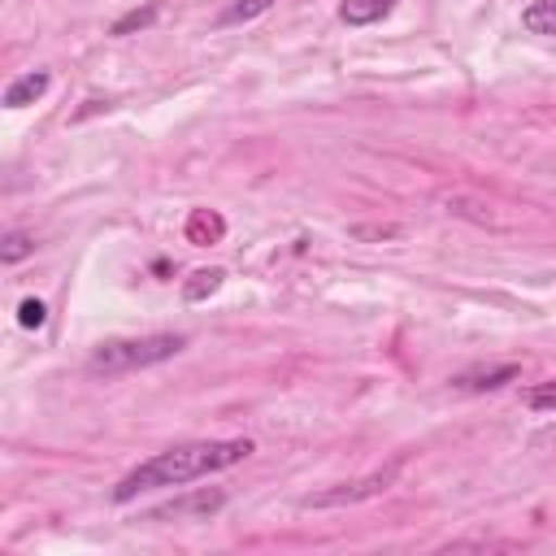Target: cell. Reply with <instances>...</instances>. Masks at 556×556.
<instances>
[{"label":"cell","instance_id":"cell-1","mask_svg":"<svg viewBox=\"0 0 556 556\" xmlns=\"http://www.w3.org/2000/svg\"><path fill=\"white\" fill-rule=\"evenodd\" d=\"M256 447L252 439H195V443H174L148 460H139L130 473L117 478L113 486V504H130L143 491H161V486H187L195 478H208L217 469H230L239 460H248Z\"/></svg>","mask_w":556,"mask_h":556},{"label":"cell","instance_id":"cell-2","mask_svg":"<svg viewBox=\"0 0 556 556\" xmlns=\"http://www.w3.org/2000/svg\"><path fill=\"white\" fill-rule=\"evenodd\" d=\"M187 348L182 334H139V339H109L87 356V374L96 378H122L148 365H161Z\"/></svg>","mask_w":556,"mask_h":556},{"label":"cell","instance_id":"cell-3","mask_svg":"<svg viewBox=\"0 0 556 556\" xmlns=\"http://www.w3.org/2000/svg\"><path fill=\"white\" fill-rule=\"evenodd\" d=\"M395 478H400V460H395V465H387V469H378V473H369V478H361V482H343V486L317 491V495H308V500H304V508H339V504H361V500L382 495V491H387Z\"/></svg>","mask_w":556,"mask_h":556},{"label":"cell","instance_id":"cell-4","mask_svg":"<svg viewBox=\"0 0 556 556\" xmlns=\"http://www.w3.org/2000/svg\"><path fill=\"white\" fill-rule=\"evenodd\" d=\"M222 504H226V491H217V486H208V491H187V495H178V500L152 508L148 521H208L213 513H222Z\"/></svg>","mask_w":556,"mask_h":556},{"label":"cell","instance_id":"cell-5","mask_svg":"<svg viewBox=\"0 0 556 556\" xmlns=\"http://www.w3.org/2000/svg\"><path fill=\"white\" fill-rule=\"evenodd\" d=\"M48 87H52V74H48V70H26V74H17V78L4 87V109H26V104H35Z\"/></svg>","mask_w":556,"mask_h":556},{"label":"cell","instance_id":"cell-6","mask_svg":"<svg viewBox=\"0 0 556 556\" xmlns=\"http://www.w3.org/2000/svg\"><path fill=\"white\" fill-rule=\"evenodd\" d=\"M513 378H521V365H491V369H465V374H456L452 387H460V391H495V387H504Z\"/></svg>","mask_w":556,"mask_h":556},{"label":"cell","instance_id":"cell-7","mask_svg":"<svg viewBox=\"0 0 556 556\" xmlns=\"http://www.w3.org/2000/svg\"><path fill=\"white\" fill-rule=\"evenodd\" d=\"M182 235H187V243H195V248H208V243H217V239L226 235V222H222L213 208H191V213H187V226H182Z\"/></svg>","mask_w":556,"mask_h":556},{"label":"cell","instance_id":"cell-8","mask_svg":"<svg viewBox=\"0 0 556 556\" xmlns=\"http://www.w3.org/2000/svg\"><path fill=\"white\" fill-rule=\"evenodd\" d=\"M395 4H400V0H343V4H339V17H343L348 26H374V22L391 17Z\"/></svg>","mask_w":556,"mask_h":556},{"label":"cell","instance_id":"cell-9","mask_svg":"<svg viewBox=\"0 0 556 556\" xmlns=\"http://www.w3.org/2000/svg\"><path fill=\"white\" fill-rule=\"evenodd\" d=\"M222 282H226V269H217V265L195 269V274L182 282V300H187V304H200V300L217 295V291H222Z\"/></svg>","mask_w":556,"mask_h":556},{"label":"cell","instance_id":"cell-10","mask_svg":"<svg viewBox=\"0 0 556 556\" xmlns=\"http://www.w3.org/2000/svg\"><path fill=\"white\" fill-rule=\"evenodd\" d=\"M521 30L556 39V0H530V4L521 9Z\"/></svg>","mask_w":556,"mask_h":556},{"label":"cell","instance_id":"cell-11","mask_svg":"<svg viewBox=\"0 0 556 556\" xmlns=\"http://www.w3.org/2000/svg\"><path fill=\"white\" fill-rule=\"evenodd\" d=\"M30 252H35V235H26V230H9L4 243H0V261H4V265L26 261Z\"/></svg>","mask_w":556,"mask_h":556},{"label":"cell","instance_id":"cell-12","mask_svg":"<svg viewBox=\"0 0 556 556\" xmlns=\"http://www.w3.org/2000/svg\"><path fill=\"white\" fill-rule=\"evenodd\" d=\"M526 408H534V413H556V378H547V382H534L526 395Z\"/></svg>","mask_w":556,"mask_h":556},{"label":"cell","instance_id":"cell-13","mask_svg":"<svg viewBox=\"0 0 556 556\" xmlns=\"http://www.w3.org/2000/svg\"><path fill=\"white\" fill-rule=\"evenodd\" d=\"M269 4H274V0H239V4H230V9H226L217 22H222V26H235V22H252V17H256V13H265Z\"/></svg>","mask_w":556,"mask_h":556},{"label":"cell","instance_id":"cell-14","mask_svg":"<svg viewBox=\"0 0 556 556\" xmlns=\"http://www.w3.org/2000/svg\"><path fill=\"white\" fill-rule=\"evenodd\" d=\"M152 22H156V4H148V9H130L126 17L113 22V35H130V30H143V26H152Z\"/></svg>","mask_w":556,"mask_h":556},{"label":"cell","instance_id":"cell-15","mask_svg":"<svg viewBox=\"0 0 556 556\" xmlns=\"http://www.w3.org/2000/svg\"><path fill=\"white\" fill-rule=\"evenodd\" d=\"M17 321H22L26 330H39V326L48 321V304H43V300H35V295H26V300L17 304Z\"/></svg>","mask_w":556,"mask_h":556},{"label":"cell","instance_id":"cell-16","mask_svg":"<svg viewBox=\"0 0 556 556\" xmlns=\"http://www.w3.org/2000/svg\"><path fill=\"white\" fill-rule=\"evenodd\" d=\"M391 235H400L395 226H356L352 230V239H391Z\"/></svg>","mask_w":556,"mask_h":556},{"label":"cell","instance_id":"cell-17","mask_svg":"<svg viewBox=\"0 0 556 556\" xmlns=\"http://www.w3.org/2000/svg\"><path fill=\"white\" fill-rule=\"evenodd\" d=\"M543 439H547V443H556V430H547V434H543Z\"/></svg>","mask_w":556,"mask_h":556}]
</instances>
